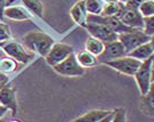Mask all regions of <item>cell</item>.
I'll return each mask as SVG.
<instances>
[{"label": "cell", "mask_w": 154, "mask_h": 122, "mask_svg": "<svg viewBox=\"0 0 154 122\" xmlns=\"http://www.w3.org/2000/svg\"><path fill=\"white\" fill-rule=\"evenodd\" d=\"M17 69V62L11 57H5L0 59V72L4 74H9V73L15 72Z\"/></svg>", "instance_id": "22"}, {"label": "cell", "mask_w": 154, "mask_h": 122, "mask_svg": "<svg viewBox=\"0 0 154 122\" xmlns=\"http://www.w3.org/2000/svg\"><path fill=\"white\" fill-rule=\"evenodd\" d=\"M149 44H151V47H152V49L154 51V35L151 37V39H149Z\"/></svg>", "instance_id": "33"}, {"label": "cell", "mask_w": 154, "mask_h": 122, "mask_svg": "<svg viewBox=\"0 0 154 122\" xmlns=\"http://www.w3.org/2000/svg\"><path fill=\"white\" fill-rule=\"evenodd\" d=\"M127 53L125 50V47L122 46V44L119 40H116L113 42L105 44V48L103 50V53L97 57L98 63L102 64H106L111 61H114L116 58H120L126 56Z\"/></svg>", "instance_id": "8"}, {"label": "cell", "mask_w": 154, "mask_h": 122, "mask_svg": "<svg viewBox=\"0 0 154 122\" xmlns=\"http://www.w3.org/2000/svg\"><path fill=\"white\" fill-rule=\"evenodd\" d=\"M8 122H21V121H18V120H11V121H8Z\"/></svg>", "instance_id": "38"}, {"label": "cell", "mask_w": 154, "mask_h": 122, "mask_svg": "<svg viewBox=\"0 0 154 122\" xmlns=\"http://www.w3.org/2000/svg\"><path fill=\"white\" fill-rule=\"evenodd\" d=\"M149 39H151V37L144 33L143 30H137V29H134L130 32L118 34V40L125 47L127 54H129L130 51L136 49L139 46L149 42Z\"/></svg>", "instance_id": "2"}, {"label": "cell", "mask_w": 154, "mask_h": 122, "mask_svg": "<svg viewBox=\"0 0 154 122\" xmlns=\"http://www.w3.org/2000/svg\"><path fill=\"white\" fill-rule=\"evenodd\" d=\"M111 112L112 111H107V110H91L75 119L73 122H98L100 119L109 115Z\"/></svg>", "instance_id": "16"}, {"label": "cell", "mask_w": 154, "mask_h": 122, "mask_svg": "<svg viewBox=\"0 0 154 122\" xmlns=\"http://www.w3.org/2000/svg\"><path fill=\"white\" fill-rule=\"evenodd\" d=\"M114 115H113V120L112 122H127V117H126V111L119 107L114 110Z\"/></svg>", "instance_id": "26"}, {"label": "cell", "mask_w": 154, "mask_h": 122, "mask_svg": "<svg viewBox=\"0 0 154 122\" xmlns=\"http://www.w3.org/2000/svg\"><path fill=\"white\" fill-rule=\"evenodd\" d=\"M2 49L11 58L22 64H28L34 58V53L28 50L23 44L16 41H7L2 44Z\"/></svg>", "instance_id": "3"}, {"label": "cell", "mask_w": 154, "mask_h": 122, "mask_svg": "<svg viewBox=\"0 0 154 122\" xmlns=\"http://www.w3.org/2000/svg\"><path fill=\"white\" fill-rule=\"evenodd\" d=\"M113 115H114V112L112 111L109 115H106V117H104L103 119H100L98 122H112V120H113Z\"/></svg>", "instance_id": "30"}, {"label": "cell", "mask_w": 154, "mask_h": 122, "mask_svg": "<svg viewBox=\"0 0 154 122\" xmlns=\"http://www.w3.org/2000/svg\"><path fill=\"white\" fill-rule=\"evenodd\" d=\"M72 20L77 23L78 25L82 26L86 29L87 26V20H88V11L86 9V5H85V0H79L74 5L72 6L71 11H70Z\"/></svg>", "instance_id": "11"}, {"label": "cell", "mask_w": 154, "mask_h": 122, "mask_svg": "<svg viewBox=\"0 0 154 122\" xmlns=\"http://www.w3.org/2000/svg\"><path fill=\"white\" fill-rule=\"evenodd\" d=\"M104 48H105L104 42H102L100 40L96 39L94 37H89L88 39L86 40V50L89 51V53H91L96 57H98L103 53Z\"/></svg>", "instance_id": "18"}, {"label": "cell", "mask_w": 154, "mask_h": 122, "mask_svg": "<svg viewBox=\"0 0 154 122\" xmlns=\"http://www.w3.org/2000/svg\"><path fill=\"white\" fill-rule=\"evenodd\" d=\"M53 69L57 74L64 77H82L85 74V69L78 63L74 54L70 55Z\"/></svg>", "instance_id": "5"}, {"label": "cell", "mask_w": 154, "mask_h": 122, "mask_svg": "<svg viewBox=\"0 0 154 122\" xmlns=\"http://www.w3.org/2000/svg\"><path fill=\"white\" fill-rule=\"evenodd\" d=\"M25 9L39 17H42L44 14V4L40 0H22Z\"/></svg>", "instance_id": "19"}, {"label": "cell", "mask_w": 154, "mask_h": 122, "mask_svg": "<svg viewBox=\"0 0 154 122\" xmlns=\"http://www.w3.org/2000/svg\"><path fill=\"white\" fill-rule=\"evenodd\" d=\"M127 55L132 57V58H136L138 61L144 62V61H146V59H149V58H151V57L154 55V51H153V49H152V47H151L149 41V42H146V44H142V46L137 47L136 49H134L132 51H130L129 54H127Z\"/></svg>", "instance_id": "14"}, {"label": "cell", "mask_w": 154, "mask_h": 122, "mask_svg": "<svg viewBox=\"0 0 154 122\" xmlns=\"http://www.w3.org/2000/svg\"><path fill=\"white\" fill-rule=\"evenodd\" d=\"M23 41H24V47L26 49L32 53H38L39 55L44 57L47 56L50 48L55 44L54 39L50 35L37 31L28 33L23 38Z\"/></svg>", "instance_id": "1"}, {"label": "cell", "mask_w": 154, "mask_h": 122, "mask_svg": "<svg viewBox=\"0 0 154 122\" xmlns=\"http://www.w3.org/2000/svg\"><path fill=\"white\" fill-rule=\"evenodd\" d=\"M86 30L89 32L90 37H94L96 39L100 40L105 44H110L118 40V34L114 33L113 31H111L109 28H106L105 25L102 24H95V23H87Z\"/></svg>", "instance_id": "9"}, {"label": "cell", "mask_w": 154, "mask_h": 122, "mask_svg": "<svg viewBox=\"0 0 154 122\" xmlns=\"http://www.w3.org/2000/svg\"><path fill=\"white\" fill-rule=\"evenodd\" d=\"M121 22L131 29H137V30H143L144 28V17L142 14L138 11V9H132L125 7L123 11L119 17Z\"/></svg>", "instance_id": "10"}, {"label": "cell", "mask_w": 154, "mask_h": 122, "mask_svg": "<svg viewBox=\"0 0 154 122\" xmlns=\"http://www.w3.org/2000/svg\"><path fill=\"white\" fill-rule=\"evenodd\" d=\"M72 54H74L72 46L63 44V42H57V44H53V47L50 48V50L48 51V54L45 58H46V62L48 65L54 67Z\"/></svg>", "instance_id": "7"}, {"label": "cell", "mask_w": 154, "mask_h": 122, "mask_svg": "<svg viewBox=\"0 0 154 122\" xmlns=\"http://www.w3.org/2000/svg\"><path fill=\"white\" fill-rule=\"evenodd\" d=\"M105 2H112V1H118V0H104Z\"/></svg>", "instance_id": "36"}, {"label": "cell", "mask_w": 154, "mask_h": 122, "mask_svg": "<svg viewBox=\"0 0 154 122\" xmlns=\"http://www.w3.org/2000/svg\"><path fill=\"white\" fill-rule=\"evenodd\" d=\"M142 99L144 110L151 115H154V82L151 84L149 93L145 96H142Z\"/></svg>", "instance_id": "20"}, {"label": "cell", "mask_w": 154, "mask_h": 122, "mask_svg": "<svg viewBox=\"0 0 154 122\" xmlns=\"http://www.w3.org/2000/svg\"><path fill=\"white\" fill-rule=\"evenodd\" d=\"M7 7V4H6V0H0V21H2L5 16H4V11H5V8Z\"/></svg>", "instance_id": "29"}, {"label": "cell", "mask_w": 154, "mask_h": 122, "mask_svg": "<svg viewBox=\"0 0 154 122\" xmlns=\"http://www.w3.org/2000/svg\"><path fill=\"white\" fill-rule=\"evenodd\" d=\"M8 81H9V79L7 77V74H4L2 72H0V90L4 87H6V84L8 83Z\"/></svg>", "instance_id": "28"}, {"label": "cell", "mask_w": 154, "mask_h": 122, "mask_svg": "<svg viewBox=\"0 0 154 122\" xmlns=\"http://www.w3.org/2000/svg\"><path fill=\"white\" fill-rule=\"evenodd\" d=\"M0 122H7L5 120V117H2V119H0Z\"/></svg>", "instance_id": "37"}, {"label": "cell", "mask_w": 154, "mask_h": 122, "mask_svg": "<svg viewBox=\"0 0 154 122\" xmlns=\"http://www.w3.org/2000/svg\"><path fill=\"white\" fill-rule=\"evenodd\" d=\"M153 56L149 59L142 62V64H140L139 69L137 70V72L135 73V75H134L136 82H137L139 93H140L142 96H145L149 93L151 84H152V80H151V63H152Z\"/></svg>", "instance_id": "6"}, {"label": "cell", "mask_w": 154, "mask_h": 122, "mask_svg": "<svg viewBox=\"0 0 154 122\" xmlns=\"http://www.w3.org/2000/svg\"><path fill=\"white\" fill-rule=\"evenodd\" d=\"M126 5H123L119 1H112V2H106L104 4L103 11L100 13V16H116L118 18L120 17L121 13L123 11Z\"/></svg>", "instance_id": "15"}, {"label": "cell", "mask_w": 154, "mask_h": 122, "mask_svg": "<svg viewBox=\"0 0 154 122\" xmlns=\"http://www.w3.org/2000/svg\"><path fill=\"white\" fill-rule=\"evenodd\" d=\"M15 1H17V0H6V4H7V7L8 6H11Z\"/></svg>", "instance_id": "34"}, {"label": "cell", "mask_w": 154, "mask_h": 122, "mask_svg": "<svg viewBox=\"0 0 154 122\" xmlns=\"http://www.w3.org/2000/svg\"><path fill=\"white\" fill-rule=\"evenodd\" d=\"M151 80H152V83L154 82V56L152 58V63H151Z\"/></svg>", "instance_id": "32"}, {"label": "cell", "mask_w": 154, "mask_h": 122, "mask_svg": "<svg viewBox=\"0 0 154 122\" xmlns=\"http://www.w3.org/2000/svg\"><path fill=\"white\" fill-rule=\"evenodd\" d=\"M72 122H73V121H72Z\"/></svg>", "instance_id": "39"}, {"label": "cell", "mask_w": 154, "mask_h": 122, "mask_svg": "<svg viewBox=\"0 0 154 122\" xmlns=\"http://www.w3.org/2000/svg\"><path fill=\"white\" fill-rule=\"evenodd\" d=\"M4 16L13 21H28L31 18L29 11L21 6H8L5 8Z\"/></svg>", "instance_id": "13"}, {"label": "cell", "mask_w": 154, "mask_h": 122, "mask_svg": "<svg viewBox=\"0 0 154 122\" xmlns=\"http://www.w3.org/2000/svg\"><path fill=\"white\" fill-rule=\"evenodd\" d=\"M86 9L90 15H100L103 11L104 2L102 0H85Z\"/></svg>", "instance_id": "21"}, {"label": "cell", "mask_w": 154, "mask_h": 122, "mask_svg": "<svg viewBox=\"0 0 154 122\" xmlns=\"http://www.w3.org/2000/svg\"><path fill=\"white\" fill-rule=\"evenodd\" d=\"M11 38V32L9 26L0 21V44L7 42Z\"/></svg>", "instance_id": "24"}, {"label": "cell", "mask_w": 154, "mask_h": 122, "mask_svg": "<svg viewBox=\"0 0 154 122\" xmlns=\"http://www.w3.org/2000/svg\"><path fill=\"white\" fill-rule=\"evenodd\" d=\"M138 11L142 14V16L145 18V17H149L154 15V0H146L144 1L142 5L139 6L138 8Z\"/></svg>", "instance_id": "23"}, {"label": "cell", "mask_w": 154, "mask_h": 122, "mask_svg": "<svg viewBox=\"0 0 154 122\" xmlns=\"http://www.w3.org/2000/svg\"><path fill=\"white\" fill-rule=\"evenodd\" d=\"M143 31L145 34H147L149 37L154 35V15L149 17L144 18V28Z\"/></svg>", "instance_id": "25"}, {"label": "cell", "mask_w": 154, "mask_h": 122, "mask_svg": "<svg viewBox=\"0 0 154 122\" xmlns=\"http://www.w3.org/2000/svg\"><path fill=\"white\" fill-rule=\"evenodd\" d=\"M118 1H119V2H121V4H123V5H126L128 0H118Z\"/></svg>", "instance_id": "35"}, {"label": "cell", "mask_w": 154, "mask_h": 122, "mask_svg": "<svg viewBox=\"0 0 154 122\" xmlns=\"http://www.w3.org/2000/svg\"><path fill=\"white\" fill-rule=\"evenodd\" d=\"M75 57H77L78 63L83 69H86V67H94L95 65L98 64L97 57L95 55H93L91 53L87 51V50H82V51L78 53L77 55H75Z\"/></svg>", "instance_id": "17"}, {"label": "cell", "mask_w": 154, "mask_h": 122, "mask_svg": "<svg viewBox=\"0 0 154 122\" xmlns=\"http://www.w3.org/2000/svg\"><path fill=\"white\" fill-rule=\"evenodd\" d=\"M146 0H128L126 4V7L128 8H132V9H138L139 6L143 4Z\"/></svg>", "instance_id": "27"}, {"label": "cell", "mask_w": 154, "mask_h": 122, "mask_svg": "<svg viewBox=\"0 0 154 122\" xmlns=\"http://www.w3.org/2000/svg\"><path fill=\"white\" fill-rule=\"evenodd\" d=\"M0 104L13 112V114H16L17 99L15 90L8 86H6L1 89L0 90Z\"/></svg>", "instance_id": "12"}, {"label": "cell", "mask_w": 154, "mask_h": 122, "mask_svg": "<svg viewBox=\"0 0 154 122\" xmlns=\"http://www.w3.org/2000/svg\"><path fill=\"white\" fill-rule=\"evenodd\" d=\"M8 108L7 107H5V106H2L1 104H0V119H2V117H5V115L8 113Z\"/></svg>", "instance_id": "31"}, {"label": "cell", "mask_w": 154, "mask_h": 122, "mask_svg": "<svg viewBox=\"0 0 154 122\" xmlns=\"http://www.w3.org/2000/svg\"><path fill=\"white\" fill-rule=\"evenodd\" d=\"M140 64H142L140 61H138L136 58H132L130 56L126 55L123 56V57H120V58H116L114 61L109 62L105 65L112 67L113 70H116V71L122 73V74L134 77L135 73L137 72V70L140 66Z\"/></svg>", "instance_id": "4"}]
</instances>
